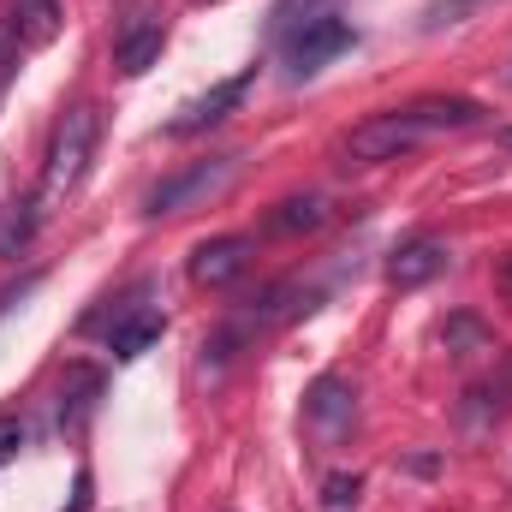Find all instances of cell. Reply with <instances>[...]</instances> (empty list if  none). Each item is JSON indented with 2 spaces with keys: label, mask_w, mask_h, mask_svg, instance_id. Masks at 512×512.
Instances as JSON below:
<instances>
[{
  "label": "cell",
  "mask_w": 512,
  "mask_h": 512,
  "mask_svg": "<svg viewBox=\"0 0 512 512\" xmlns=\"http://www.w3.org/2000/svg\"><path fill=\"white\" fill-rule=\"evenodd\" d=\"M483 120V108L471 96H423V102H405V108H387L370 114L364 126H352L346 137V155L352 161H399L405 149H417L423 137L435 131H465Z\"/></svg>",
  "instance_id": "obj_1"
},
{
  "label": "cell",
  "mask_w": 512,
  "mask_h": 512,
  "mask_svg": "<svg viewBox=\"0 0 512 512\" xmlns=\"http://www.w3.org/2000/svg\"><path fill=\"white\" fill-rule=\"evenodd\" d=\"M90 155H96V108H66L54 131H48V161H42V203H66L84 173H90Z\"/></svg>",
  "instance_id": "obj_2"
},
{
  "label": "cell",
  "mask_w": 512,
  "mask_h": 512,
  "mask_svg": "<svg viewBox=\"0 0 512 512\" xmlns=\"http://www.w3.org/2000/svg\"><path fill=\"white\" fill-rule=\"evenodd\" d=\"M239 173H245V155H239V149H233V155L191 161V167H179L173 179H161V185L149 191V215L161 221V215H191V209H209V203H221V197L239 185Z\"/></svg>",
  "instance_id": "obj_3"
},
{
  "label": "cell",
  "mask_w": 512,
  "mask_h": 512,
  "mask_svg": "<svg viewBox=\"0 0 512 512\" xmlns=\"http://www.w3.org/2000/svg\"><path fill=\"white\" fill-rule=\"evenodd\" d=\"M352 48V24L346 18H334V12H310V18H298L292 30H286V42H280V54H286V66H292V78H310V72H322L334 54H346Z\"/></svg>",
  "instance_id": "obj_4"
},
{
  "label": "cell",
  "mask_w": 512,
  "mask_h": 512,
  "mask_svg": "<svg viewBox=\"0 0 512 512\" xmlns=\"http://www.w3.org/2000/svg\"><path fill=\"white\" fill-rule=\"evenodd\" d=\"M352 423H358V393H352V382L322 376V382L310 387V399H304V429H310V441H316L322 453H334V447L352 435Z\"/></svg>",
  "instance_id": "obj_5"
},
{
  "label": "cell",
  "mask_w": 512,
  "mask_h": 512,
  "mask_svg": "<svg viewBox=\"0 0 512 512\" xmlns=\"http://www.w3.org/2000/svg\"><path fill=\"white\" fill-rule=\"evenodd\" d=\"M256 245L245 233H221V239H203L197 251H191V280L197 286H209V292H221V286H233L245 268H251Z\"/></svg>",
  "instance_id": "obj_6"
},
{
  "label": "cell",
  "mask_w": 512,
  "mask_h": 512,
  "mask_svg": "<svg viewBox=\"0 0 512 512\" xmlns=\"http://www.w3.org/2000/svg\"><path fill=\"white\" fill-rule=\"evenodd\" d=\"M161 42H167L161 18H155V12H131L126 24H120V36H114V66H120L126 78L149 72V66L161 60Z\"/></svg>",
  "instance_id": "obj_7"
},
{
  "label": "cell",
  "mask_w": 512,
  "mask_h": 512,
  "mask_svg": "<svg viewBox=\"0 0 512 512\" xmlns=\"http://www.w3.org/2000/svg\"><path fill=\"white\" fill-rule=\"evenodd\" d=\"M245 90H251V72H239V78H227V84H215V90H209V96H197V102H191V108H185V114H179V120H173V137H191V131H209V126H221V120H227V114H233V108H239V102H245Z\"/></svg>",
  "instance_id": "obj_8"
},
{
  "label": "cell",
  "mask_w": 512,
  "mask_h": 512,
  "mask_svg": "<svg viewBox=\"0 0 512 512\" xmlns=\"http://www.w3.org/2000/svg\"><path fill=\"white\" fill-rule=\"evenodd\" d=\"M441 268H447V245H435V239H411V245H399V251L387 256V280H393L399 292L429 286Z\"/></svg>",
  "instance_id": "obj_9"
},
{
  "label": "cell",
  "mask_w": 512,
  "mask_h": 512,
  "mask_svg": "<svg viewBox=\"0 0 512 512\" xmlns=\"http://www.w3.org/2000/svg\"><path fill=\"white\" fill-rule=\"evenodd\" d=\"M155 340H161V310H149V304L120 310V316L108 322V352H114V358H143Z\"/></svg>",
  "instance_id": "obj_10"
},
{
  "label": "cell",
  "mask_w": 512,
  "mask_h": 512,
  "mask_svg": "<svg viewBox=\"0 0 512 512\" xmlns=\"http://www.w3.org/2000/svg\"><path fill=\"white\" fill-rule=\"evenodd\" d=\"M12 30H18V42H48L54 30H60V6L54 0H18V12H12Z\"/></svg>",
  "instance_id": "obj_11"
},
{
  "label": "cell",
  "mask_w": 512,
  "mask_h": 512,
  "mask_svg": "<svg viewBox=\"0 0 512 512\" xmlns=\"http://www.w3.org/2000/svg\"><path fill=\"white\" fill-rule=\"evenodd\" d=\"M36 203H6L0 209V256H18L30 239H36Z\"/></svg>",
  "instance_id": "obj_12"
},
{
  "label": "cell",
  "mask_w": 512,
  "mask_h": 512,
  "mask_svg": "<svg viewBox=\"0 0 512 512\" xmlns=\"http://www.w3.org/2000/svg\"><path fill=\"white\" fill-rule=\"evenodd\" d=\"M328 221V203L322 197H286L274 209V233H316Z\"/></svg>",
  "instance_id": "obj_13"
},
{
  "label": "cell",
  "mask_w": 512,
  "mask_h": 512,
  "mask_svg": "<svg viewBox=\"0 0 512 512\" xmlns=\"http://www.w3.org/2000/svg\"><path fill=\"white\" fill-rule=\"evenodd\" d=\"M96 387H102V376L78 364V370L66 376V387H60V423H78V417L90 411V393H96Z\"/></svg>",
  "instance_id": "obj_14"
},
{
  "label": "cell",
  "mask_w": 512,
  "mask_h": 512,
  "mask_svg": "<svg viewBox=\"0 0 512 512\" xmlns=\"http://www.w3.org/2000/svg\"><path fill=\"white\" fill-rule=\"evenodd\" d=\"M358 495H364V477H346V471H340V477H328L322 507H328V512H352V507H358Z\"/></svg>",
  "instance_id": "obj_15"
},
{
  "label": "cell",
  "mask_w": 512,
  "mask_h": 512,
  "mask_svg": "<svg viewBox=\"0 0 512 512\" xmlns=\"http://www.w3.org/2000/svg\"><path fill=\"white\" fill-rule=\"evenodd\" d=\"M18 54H24V42H18V30H12V18L0 24V102H6V90H12V78H18Z\"/></svg>",
  "instance_id": "obj_16"
},
{
  "label": "cell",
  "mask_w": 512,
  "mask_h": 512,
  "mask_svg": "<svg viewBox=\"0 0 512 512\" xmlns=\"http://www.w3.org/2000/svg\"><path fill=\"white\" fill-rule=\"evenodd\" d=\"M18 453H24V423L18 417H0V465L18 459Z\"/></svg>",
  "instance_id": "obj_17"
},
{
  "label": "cell",
  "mask_w": 512,
  "mask_h": 512,
  "mask_svg": "<svg viewBox=\"0 0 512 512\" xmlns=\"http://www.w3.org/2000/svg\"><path fill=\"white\" fill-rule=\"evenodd\" d=\"M501 149H512V126H507V131H501Z\"/></svg>",
  "instance_id": "obj_18"
}]
</instances>
